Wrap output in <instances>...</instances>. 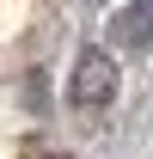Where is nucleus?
<instances>
[{
  "instance_id": "1",
  "label": "nucleus",
  "mask_w": 153,
  "mask_h": 159,
  "mask_svg": "<svg viewBox=\"0 0 153 159\" xmlns=\"http://www.w3.org/2000/svg\"><path fill=\"white\" fill-rule=\"evenodd\" d=\"M67 104H74V110H92V116H104V110L116 104V61L104 55V49H86V55L74 61Z\"/></svg>"
},
{
  "instance_id": "2",
  "label": "nucleus",
  "mask_w": 153,
  "mask_h": 159,
  "mask_svg": "<svg viewBox=\"0 0 153 159\" xmlns=\"http://www.w3.org/2000/svg\"><path fill=\"white\" fill-rule=\"evenodd\" d=\"M110 37H116V43H129L135 55H141V49H153V0H135L129 12L110 25Z\"/></svg>"
},
{
  "instance_id": "3",
  "label": "nucleus",
  "mask_w": 153,
  "mask_h": 159,
  "mask_svg": "<svg viewBox=\"0 0 153 159\" xmlns=\"http://www.w3.org/2000/svg\"><path fill=\"white\" fill-rule=\"evenodd\" d=\"M92 6H104V0H92Z\"/></svg>"
}]
</instances>
